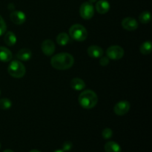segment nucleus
<instances>
[{"mask_svg": "<svg viewBox=\"0 0 152 152\" xmlns=\"http://www.w3.org/2000/svg\"><path fill=\"white\" fill-rule=\"evenodd\" d=\"M74 63V58L68 53H59L50 59V65L53 68L59 71H65L71 68Z\"/></svg>", "mask_w": 152, "mask_h": 152, "instance_id": "f257e3e1", "label": "nucleus"}, {"mask_svg": "<svg viewBox=\"0 0 152 152\" xmlns=\"http://www.w3.org/2000/svg\"><path fill=\"white\" fill-rule=\"evenodd\" d=\"M79 103L85 109H91L94 108L98 102V96L94 91L86 90L82 92L78 98Z\"/></svg>", "mask_w": 152, "mask_h": 152, "instance_id": "f03ea898", "label": "nucleus"}, {"mask_svg": "<svg viewBox=\"0 0 152 152\" xmlns=\"http://www.w3.org/2000/svg\"><path fill=\"white\" fill-rule=\"evenodd\" d=\"M69 37L75 41L83 42L87 39L88 31L83 25L75 24L69 28Z\"/></svg>", "mask_w": 152, "mask_h": 152, "instance_id": "7ed1b4c3", "label": "nucleus"}, {"mask_svg": "<svg viewBox=\"0 0 152 152\" xmlns=\"http://www.w3.org/2000/svg\"><path fill=\"white\" fill-rule=\"evenodd\" d=\"M8 74L13 78H22L25 75L26 68L19 60H13L9 64L7 67Z\"/></svg>", "mask_w": 152, "mask_h": 152, "instance_id": "20e7f679", "label": "nucleus"}, {"mask_svg": "<svg viewBox=\"0 0 152 152\" xmlns=\"http://www.w3.org/2000/svg\"><path fill=\"white\" fill-rule=\"evenodd\" d=\"M124 56V49L120 45H111L106 50V56L109 59L119 60Z\"/></svg>", "mask_w": 152, "mask_h": 152, "instance_id": "39448f33", "label": "nucleus"}, {"mask_svg": "<svg viewBox=\"0 0 152 152\" xmlns=\"http://www.w3.org/2000/svg\"><path fill=\"white\" fill-rule=\"evenodd\" d=\"M80 15L83 19H91L94 15V7L89 1L83 3L80 7Z\"/></svg>", "mask_w": 152, "mask_h": 152, "instance_id": "423d86ee", "label": "nucleus"}, {"mask_svg": "<svg viewBox=\"0 0 152 152\" xmlns=\"http://www.w3.org/2000/svg\"><path fill=\"white\" fill-rule=\"evenodd\" d=\"M130 102L127 100H122L117 102L114 107V114L118 116H123L130 110Z\"/></svg>", "mask_w": 152, "mask_h": 152, "instance_id": "0eeeda50", "label": "nucleus"}, {"mask_svg": "<svg viewBox=\"0 0 152 152\" xmlns=\"http://www.w3.org/2000/svg\"><path fill=\"white\" fill-rule=\"evenodd\" d=\"M10 19L16 25H22L26 21V15L21 10H13L10 14Z\"/></svg>", "mask_w": 152, "mask_h": 152, "instance_id": "6e6552de", "label": "nucleus"}, {"mask_svg": "<svg viewBox=\"0 0 152 152\" xmlns=\"http://www.w3.org/2000/svg\"><path fill=\"white\" fill-rule=\"evenodd\" d=\"M41 49L42 53L46 56H51L56 50L54 42L50 39H45L42 42Z\"/></svg>", "mask_w": 152, "mask_h": 152, "instance_id": "1a4fd4ad", "label": "nucleus"}, {"mask_svg": "<svg viewBox=\"0 0 152 152\" xmlns=\"http://www.w3.org/2000/svg\"><path fill=\"white\" fill-rule=\"evenodd\" d=\"M122 27L125 30L129 31H134L138 28V22L135 19L132 17H126L122 20Z\"/></svg>", "mask_w": 152, "mask_h": 152, "instance_id": "9d476101", "label": "nucleus"}, {"mask_svg": "<svg viewBox=\"0 0 152 152\" xmlns=\"http://www.w3.org/2000/svg\"><path fill=\"white\" fill-rule=\"evenodd\" d=\"M88 54L90 57L94 59H99L101 56H103L104 51L101 47L98 45H91L89 46L87 50Z\"/></svg>", "mask_w": 152, "mask_h": 152, "instance_id": "9b49d317", "label": "nucleus"}, {"mask_svg": "<svg viewBox=\"0 0 152 152\" xmlns=\"http://www.w3.org/2000/svg\"><path fill=\"white\" fill-rule=\"evenodd\" d=\"M110 3L107 0H99L96 4V10L100 14H105L110 10Z\"/></svg>", "mask_w": 152, "mask_h": 152, "instance_id": "f8f14e48", "label": "nucleus"}, {"mask_svg": "<svg viewBox=\"0 0 152 152\" xmlns=\"http://www.w3.org/2000/svg\"><path fill=\"white\" fill-rule=\"evenodd\" d=\"M33 56L32 51L28 48H22L20 49L16 53V58L19 61H26L30 60Z\"/></svg>", "mask_w": 152, "mask_h": 152, "instance_id": "ddd939ff", "label": "nucleus"}, {"mask_svg": "<svg viewBox=\"0 0 152 152\" xmlns=\"http://www.w3.org/2000/svg\"><path fill=\"white\" fill-rule=\"evenodd\" d=\"M70 86H71V88L79 91L83 90L86 88V85L84 80H82V79L74 78L71 80V83H70Z\"/></svg>", "mask_w": 152, "mask_h": 152, "instance_id": "4468645a", "label": "nucleus"}, {"mask_svg": "<svg viewBox=\"0 0 152 152\" xmlns=\"http://www.w3.org/2000/svg\"><path fill=\"white\" fill-rule=\"evenodd\" d=\"M13 58L11 51L8 48L3 46H0V61L4 62H7L10 61Z\"/></svg>", "mask_w": 152, "mask_h": 152, "instance_id": "2eb2a0df", "label": "nucleus"}, {"mask_svg": "<svg viewBox=\"0 0 152 152\" xmlns=\"http://www.w3.org/2000/svg\"><path fill=\"white\" fill-rule=\"evenodd\" d=\"M16 40H17L16 36L12 31H8L4 34V42L7 46H10V47L13 46L16 43Z\"/></svg>", "mask_w": 152, "mask_h": 152, "instance_id": "dca6fc26", "label": "nucleus"}, {"mask_svg": "<svg viewBox=\"0 0 152 152\" xmlns=\"http://www.w3.org/2000/svg\"><path fill=\"white\" fill-rule=\"evenodd\" d=\"M105 152H121V147L118 143L114 141H109L106 142L104 146Z\"/></svg>", "mask_w": 152, "mask_h": 152, "instance_id": "f3484780", "label": "nucleus"}, {"mask_svg": "<svg viewBox=\"0 0 152 152\" xmlns=\"http://www.w3.org/2000/svg\"><path fill=\"white\" fill-rule=\"evenodd\" d=\"M70 41V37L68 34L65 32L60 33L56 37V42L60 46H65L68 44Z\"/></svg>", "mask_w": 152, "mask_h": 152, "instance_id": "a211bd4d", "label": "nucleus"}, {"mask_svg": "<svg viewBox=\"0 0 152 152\" xmlns=\"http://www.w3.org/2000/svg\"><path fill=\"white\" fill-rule=\"evenodd\" d=\"M152 45L151 41H145L140 47V51L143 55H148L151 53Z\"/></svg>", "mask_w": 152, "mask_h": 152, "instance_id": "6ab92c4d", "label": "nucleus"}, {"mask_svg": "<svg viewBox=\"0 0 152 152\" xmlns=\"http://www.w3.org/2000/svg\"><path fill=\"white\" fill-rule=\"evenodd\" d=\"M151 13H150L149 11L145 10V11L142 12V13L140 14L139 21L142 24H148L149 23L150 21H151Z\"/></svg>", "mask_w": 152, "mask_h": 152, "instance_id": "aec40b11", "label": "nucleus"}, {"mask_svg": "<svg viewBox=\"0 0 152 152\" xmlns=\"http://www.w3.org/2000/svg\"><path fill=\"white\" fill-rule=\"evenodd\" d=\"M12 102L10 99L7 98H2L0 99V109L7 110L11 108Z\"/></svg>", "mask_w": 152, "mask_h": 152, "instance_id": "412c9836", "label": "nucleus"}, {"mask_svg": "<svg viewBox=\"0 0 152 152\" xmlns=\"http://www.w3.org/2000/svg\"><path fill=\"white\" fill-rule=\"evenodd\" d=\"M113 135V132L111 129L109 128H105L103 129L102 132V137L105 140H108L112 137Z\"/></svg>", "mask_w": 152, "mask_h": 152, "instance_id": "4be33fe9", "label": "nucleus"}, {"mask_svg": "<svg viewBox=\"0 0 152 152\" xmlns=\"http://www.w3.org/2000/svg\"><path fill=\"white\" fill-rule=\"evenodd\" d=\"M6 30H7V25H6L4 19L0 16V37L6 32Z\"/></svg>", "mask_w": 152, "mask_h": 152, "instance_id": "5701e85b", "label": "nucleus"}, {"mask_svg": "<svg viewBox=\"0 0 152 152\" xmlns=\"http://www.w3.org/2000/svg\"><path fill=\"white\" fill-rule=\"evenodd\" d=\"M110 59L107 56H101L99 59V64L102 66H107L109 64Z\"/></svg>", "mask_w": 152, "mask_h": 152, "instance_id": "b1692460", "label": "nucleus"}, {"mask_svg": "<svg viewBox=\"0 0 152 152\" xmlns=\"http://www.w3.org/2000/svg\"><path fill=\"white\" fill-rule=\"evenodd\" d=\"M62 148H63V151H70V150L71 149V148H72V143H71V142H69V141H66V142H65L63 143V145H62Z\"/></svg>", "mask_w": 152, "mask_h": 152, "instance_id": "393cba45", "label": "nucleus"}, {"mask_svg": "<svg viewBox=\"0 0 152 152\" xmlns=\"http://www.w3.org/2000/svg\"><path fill=\"white\" fill-rule=\"evenodd\" d=\"M8 9L10 10H12V11H13V10H14V6H13V4H8Z\"/></svg>", "mask_w": 152, "mask_h": 152, "instance_id": "a878e982", "label": "nucleus"}, {"mask_svg": "<svg viewBox=\"0 0 152 152\" xmlns=\"http://www.w3.org/2000/svg\"><path fill=\"white\" fill-rule=\"evenodd\" d=\"M97 1V0H88V1L90 3H91V4H93V3H94V2H96V1Z\"/></svg>", "mask_w": 152, "mask_h": 152, "instance_id": "bb28decb", "label": "nucleus"}, {"mask_svg": "<svg viewBox=\"0 0 152 152\" xmlns=\"http://www.w3.org/2000/svg\"><path fill=\"white\" fill-rule=\"evenodd\" d=\"M54 152H65V151L62 149H58V150H56Z\"/></svg>", "mask_w": 152, "mask_h": 152, "instance_id": "cd10ccee", "label": "nucleus"}, {"mask_svg": "<svg viewBox=\"0 0 152 152\" xmlns=\"http://www.w3.org/2000/svg\"><path fill=\"white\" fill-rule=\"evenodd\" d=\"M3 152H13V151H12V150H10V149H6V150H4Z\"/></svg>", "mask_w": 152, "mask_h": 152, "instance_id": "c85d7f7f", "label": "nucleus"}, {"mask_svg": "<svg viewBox=\"0 0 152 152\" xmlns=\"http://www.w3.org/2000/svg\"><path fill=\"white\" fill-rule=\"evenodd\" d=\"M30 152H41V151H38V150H31V151Z\"/></svg>", "mask_w": 152, "mask_h": 152, "instance_id": "c756f323", "label": "nucleus"}, {"mask_svg": "<svg viewBox=\"0 0 152 152\" xmlns=\"http://www.w3.org/2000/svg\"><path fill=\"white\" fill-rule=\"evenodd\" d=\"M0 148H1V143H0Z\"/></svg>", "mask_w": 152, "mask_h": 152, "instance_id": "7c9ffc66", "label": "nucleus"}, {"mask_svg": "<svg viewBox=\"0 0 152 152\" xmlns=\"http://www.w3.org/2000/svg\"><path fill=\"white\" fill-rule=\"evenodd\" d=\"M0 95H1V91H0Z\"/></svg>", "mask_w": 152, "mask_h": 152, "instance_id": "2f4dec72", "label": "nucleus"}]
</instances>
